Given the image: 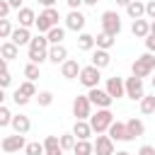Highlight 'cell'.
Instances as JSON below:
<instances>
[{
  "mask_svg": "<svg viewBox=\"0 0 155 155\" xmlns=\"http://www.w3.org/2000/svg\"><path fill=\"white\" fill-rule=\"evenodd\" d=\"M107 136H109L114 143H116V140H121V143H128V140H131V136H128V128H126V121H114V124L109 126Z\"/></svg>",
  "mask_w": 155,
  "mask_h": 155,
  "instance_id": "7c38bea8",
  "label": "cell"
},
{
  "mask_svg": "<svg viewBox=\"0 0 155 155\" xmlns=\"http://www.w3.org/2000/svg\"><path fill=\"white\" fill-rule=\"evenodd\" d=\"M12 116H15V114L2 104V107H0V126H2V128H5V126H12Z\"/></svg>",
  "mask_w": 155,
  "mask_h": 155,
  "instance_id": "74e56055",
  "label": "cell"
},
{
  "mask_svg": "<svg viewBox=\"0 0 155 155\" xmlns=\"http://www.w3.org/2000/svg\"><path fill=\"white\" fill-rule=\"evenodd\" d=\"M12 102H15L17 107H27V104H29V97H24L19 90H15V94H12Z\"/></svg>",
  "mask_w": 155,
  "mask_h": 155,
  "instance_id": "60d3db41",
  "label": "cell"
},
{
  "mask_svg": "<svg viewBox=\"0 0 155 155\" xmlns=\"http://www.w3.org/2000/svg\"><path fill=\"white\" fill-rule=\"evenodd\" d=\"M0 148H2V153H7V155H10V153H19V150L27 148V140H24V136L12 133V136H5V138H2Z\"/></svg>",
  "mask_w": 155,
  "mask_h": 155,
  "instance_id": "9c48e42d",
  "label": "cell"
},
{
  "mask_svg": "<svg viewBox=\"0 0 155 155\" xmlns=\"http://www.w3.org/2000/svg\"><path fill=\"white\" fill-rule=\"evenodd\" d=\"M80 70H82V65H80L75 58H68V61L61 65V75H63L65 80H75V78H80Z\"/></svg>",
  "mask_w": 155,
  "mask_h": 155,
  "instance_id": "5bb4252c",
  "label": "cell"
},
{
  "mask_svg": "<svg viewBox=\"0 0 155 155\" xmlns=\"http://www.w3.org/2000/svg\"><path fill=\"white\" fill-rule=\"evenodd\" d=\"M10 82H12V73H10V68H7V61H2V75H0V87L5 90V87H10Z\"/></svg>",
  "mask_w": 155,
  "mask_h": 155,
  "instance_id": "8d00e7d4",
  "label": "cell"
},
{
  "mask_svg": "<svg viewBox=\"0 0 155 155\" xmlns=\"http://www.w3.org/2000/svg\"><path fill=\"white\" fill-rule=\"evenodd\" d=\"M82 2H85V5H90V7H94V5L99 2V0H82Z\"/></svg>",
  "mask_w": 155,
  "mask_h": 155,
  "instance_id": "f907efd6",
  "label": "cell"
},
{
  "mask_svg": "<svg viewBox=\"0 0 155 155\" xmlns=\"http://www.w3.org/2000/svg\"><path fill=\"white\" fill-rule=\"evenodd\" d=\"M153 92H155V78H153Z\"/></svg>",
  "mask_w": 155,
  "mask_h": 155,
  "instance_id": "11a10c76",
  "label": "cell"
},
{
  "mask_svg": "<svg viewBox=\"0 0 155 155\" xmlns=\"http://www.w3.org/2000/svg\"><path fill=\"white\" fill-rule=\"evenodd\" d=\"M12 5V10H22V0H7Z\"/></svg>",
  "mask_w": 155,
  "mask_h": 155,
  "instance_id": "c3c4849f",
  "label": "cell"
},
{
  "mask_svg": "<svg viewBox=\"0 0 155 155\" xmlns=\"http://www.w3.org/2000/svg\"><path fill=\"white\" fill-rule=\"evenodd\" d=\"M48 61H51V63H56V65H63V63L68 61V48H65L63 44L51 46V48H48Z\"/></svg>",
  "mask_w": 155,
  "mask_h": 155,
  "instance_id": "ac0fdd59",
  "label": "cell"
},
{
  "mask_svg": "<svg viewBox=\"0 0 155 155\" xmlns=\"http://www.w3.org/2000/svg\"><path fill=\"white\" fill-rule=\"evenodd\" d=\"M126 97L133 99V102H140L145 97V87H143V80L140 78H136V75L126 78Z\"/></svg>",
  "mask_w": 155,
  "mask_h": 155,
  "instance_id": "52a82bcc",
  "label": "cell"
},
{
  "mask_svg": "<svg viewBox=\"0 0 155 155\" xmlns=\"http://www.w3.org/2000/svg\"><path fill=\"white\" fill-rule=\"evenodd\" d=\"M114 155H131V153H126V150H116Z\"/></svg>",
  "mask_w": 155,
  "mask_h": 155,
  "instance_id": "f5cc1de1",
  "label": "cell"
},
{
  "mask_svg": "<svg viewBox=\"0 0 155 155\" xmlns=\"http://www.w3.org/2000/svg\"><path fill=\"white\" fill-rule=\"evenodd\" d=\"M138 155H155V148L153 145H140L138 148Z\"/></svg>",
  "mask_w": 155,
  "mask_h": 155,
  "instance_id": "f6af8a7d",
  "label": "cell"
},
{
  "mask_svg": "<svg viewBox=\"0 0 155 155\" xmlns=\"http://www.w3.org/2000/svg\"><path fill=\"white\" fill-rule=\"evenodd\" d=\"M58 19H61V15H58V10L56 7H46L44 12H39V17H36V29H39V34H48L53 27H58Z\"/></svg>",
  "mask_w": 155,
  "mask_h": 155,
  "instance_id": "7a4b0ae2",
  "label": "cell"
},
{
  "mask_svg": "<svg viewBox=\"0 0 155 155\" xmlns=\"http://www.w3.org/2000/svg\"><path fill=\"white\" fill-rule=\"evenodd\" d=\"M131 34L136 36V39H145L148 34H150V19H136L133 24H131Z\"/></svg>",
  "mask_w": 155,
  "mask_h": 155,
  "instance_id": "d6986e66",
  "label": "cell"
},
{
  "mask_svg": "<svg viewBox=\"0 0 155 155\" xmlns=\"http://www.w3.org/2000/svg\"><path fill=\"white\" fill-rule=\"evenodd\" d=\"M44 148H46V155L61 150V136H46L44 138Z\"/></svg>",
  "mask_w": 155,
  "mask_h": 155,
  "instance_id": "f546056e",
  "label": "cell"
},
{
  "mask_svg": "<svg viewBox=\"0 0 155 155\" xmlns=\"http://www.w3.org/2000/svg\"><path fill=\"white\" fill-rule=\"evenodd\" d=\"M114 153H116V150H114V140H111L109 136L99 133L97 140H94V155H114Z\"/></svg>",
  "mask_w": 155,
  "mask_h": 155,
  "instance_id": "4fadbf2b",
  "label": "cell"
},
{
  "mask_svg": "<svg viewBox=\"0 0 155 155\" xmlns=\"http://www.w3.org/2000/svg\"><path fill=\"white\" fill-rule=\"evenodd\" d=\"M39 5L46 10V7H53V5H56V0H39Z\"/></svg>",
  "mask_w": 155,
  "mask_h": 155,
  "instance_id": "7dc6e473",
  "label": "cell"
},
{
  "mask_svg": "<svg viewBox=\"0 0 155 155\" xmlns=\"http://www.w3.org/2000/svg\"><path fill=\"white\" fill-rule=\"evenodd\" d=\"M87 97H90L92 107H97V109H109V107H111V102H114V97H111L107 90H102V87L90 90V92H87Z\"/></svg>",
  "mask_w": 155,
  "mask_h": 155,
  "instance_id": "ba28073f",
  "label": "cell"
},
{
  "mask_svg": "<svg viewBox=\"0 0 155 155\" xmlns=\"http://www.w3.org/2000/svg\"><path fill=\"white\" fill-rule=\"evenodd\" d=\"M31 34H29V29L27 27H15V31H12V36H10V41L12 44H17V46H29L31 44Z\"/></svg>",
  "mask_w": 155,
  "mask_h": 155,
  "instance_id": "e0dca14e",
  "label": "cell"
},
{
  "mask_svg": "<svg viewBox=\"0 0 155 155\" xmlns=\"http://www.w3.org/2000/svg\"><path fill=\"white\" fill-rule=\"evenodd\" d=\"M143 41H145V48H148V53H155V34H148Z\"/></svg>",
  "mask_w": 155,
  "mask_h": 155,
  "instance_id": "ee69618b",
  "label": "cell"
},
{
  "mask_svg": "<svg viewBox=\"0 0 155 155\" xmlns=\"http://www.w3.org/2000/svg\"><path fill=\"white\" fill-rule=\"evenodd\" d=\"M0 56H2V61H7V63H10V61H15V58L19 56V46H17V44H12V41L7 39V41H2V44H0Z\"/></svg>",
  "mask_w": 155,
  "mask_h": 155,
  "instance_id": "ffe728a7",
  "label": "cell"
},
{
  "mask_svg": "<svg viewBox=\"0 0 155 155\" xmlns=\"http://www.w3.org/2000/svg\"><path fill=\"white\" fill-rule=\"evenodd\" d=\"M126 15L136 22V19H143L145 17V2H140V0H133L128 7H126Z\"/></svg>",
  "mask_w": 155,
  "mask_h": 155,
  "instance_id": "603a6c76",
  "label": "cell"
},
{
  "mask_svg": "<svg viewBox=\"0 0 155 155\" xmlns=\"http://www.w3.org/2000/svg\"><path fill=\"white\" fill-rule=\"evenodd\" d=\"M92 133H94V131H92L90 121H75V126H73V136H75L78 140H90Z\"/></svg>",
  "mask_w": 155,
  "mask_h": 155,
  "instance_id": "7402d4cb",
  "label": "cell"
},
{
  "mask_svg": "<svg viewBox=\"0 0 155 155\" xmlns=\"http://www.w3.org/2000/svg\"><path fill=\"white\" fill-rule=\"evenodd\" d=\"M65 5L70 7V10H80V5H85L82 0H65Z\"/></svg>",
  "mask_w": 155,
  "mask_h": 155,
  "instance_id": "bcb514c9",
  "label": "cell"
},
{
  "mask_svg": "<svg viewBox=\"0 0 155 155\" xmlns=\"http://www.w3.org/2000/svg\"><path fill=\"white\" fill-rule=\"evenodd\" d=\"M29 128H31V121H29L27 114H15V116H12V131H15V133L27 136Z\"/></svg>",
  "mask_w": 155,
  "mask_h": 155,
  "instance_id": "9a60e30c",
  "label": "cell"
},
{
  "mask_svg": "<svg viewBox=\"0 0 155 155\" xmlns=\"http://www.w3.org/2000/svg\"><path fill=\"white\" fill-rule=\"evenodd\" d=\"M102 31L111 34V36H119L121 34V17L116 10H107L102 12Z\"/></svg>",
  "mask_w": 155,
  "mask_h": 155,
  "instance_id": "5b68a950",
  "label": "cell"
},
{
  "mask_svg": "<svg viewBox=\"0 0 155 155\" xmlns=\"http://www.w3.org/2000/svg\"><path fill=\"white\" fill-rule=\"evenodd\" d=\"M75 143H78V138H75L73 133H63V136H61V148H63V150H73Z\"/></svg>",
  "mask_w": 155,
  "mask_h": 155,
  "instance_id": "f35d334b",
  "label": "cell"
},
{
  "mask_svg": "<svg viewBox=\"0 0 155 155\" xmlns=\"http://www.w3.org/2000/svg\"><path fill=\"white\" fill-rule=\"evenodd\" d=\"M80 85H85L87 90H94V87H99V80H102V70L99 68H94L92 63L90 65H85L82 70H80Z\"/></svg>",
  "mask_w": 155,
  "mask_h": 155,
  "instance_id": "8992f818",
  "label": "cell"
},
{
  "mask_svg": "<svg viewBox=\"0 0 155 155\" xmlns=\"http://www.w3.org/2000/svg\"><path fill=\"white\" fill-rule=\"evenodd\" d=\"M126 128H128L131 140H136V138H140V136L145 133V124H143L140 119H136V116H131V119L126 121Z\"/></svg>",
  "mask_w": 155,
  "mask_h": 155,
  "instance_id": "44dd1931",
  "label": "cell"
},
{
  "mask_svg": "<svg viewBox=\"0 0 155 155\" xmlns=\"http://www.w3.org/2000/svg\"><path fill=\"white\" fill-rule=\"evenodd\" d=\"M111 124H114V114H111L109 109H97V114L90 116V126H92V131H94L97 136H99V133H107Z\"/></svg>",
  "mask_w": 155,
  "mask_h": 155,
  "instance_id": "3957f363",
  "label": "cell"
},
{
  "mask_svg": "<svg viewBox=\"0 0 155 155\" xmlns=\"http://www.w3.org/2000/svg\"><path fill=\"white\" fill-rule=\"evenodd\" d=\"M109 63H111V56H109V51H102V48H97V51L92 53V65H94V68H99V70H102V68H107Z\"/></svg>",
  "mask_w": 155,
  "mask_h": 155,
  "instance_id": "cb8c5ba5",
  "label": "cell"
},
{
  "mask_svg": "<svg viewBox=\"0 0 155 155\" xmlns=\"http://www.w3.org/2000/svg\"><path fill=\"white\" fill-rule=\"evenodd\" d=\"M48 44L51 46H56V44H63V39H65V27H53L48 34Z\"/></svg>",
  "mask_w": 155,
  "mask_h": 155,
  "instance_id": "4316f807",
  "label": "cell"
},
{
  "mask_svg": "<svg viewBox=\"0 0 155 155\" xmlns=\"http://www.w3.org/2000/svg\"><path fill=\"white\" fill-rule=\"evenodd\" d=\"M145 19H155V0H148L145 2Z\"/></svg>",
  "mask_w": 155,
  "mask_h": 155,
  "instance_id": "b9f144b4",
  "label": "cell"
},
{
  "mask_svg": "<svg viewBox=\"0 0 155 155\" xmlns=\"http://www.w3.org/2000/svg\"><path fill=\"white\" fill-rule=\"evenodd\" d=\"M24 155H46V148H44V143H39V140H31V143H27V148H24Z\"/></svg>",
  "mask_w": 155,
  "mask_h": 155,
  "instance_id": "d6a6232c",
  "label": "cell"
},
{
  "mask_svg": "<svg viewBox=\"0 0 155 155\" xmlns=\"http://www.w3.org/2000/svg\"><path fill=\"white\" fill-rule=\"evenodd\" d=\"M48 155H65V150L61 148V150H56V153H48Z\"/></svg>",
  "mask_w": 155,
  "mask_h": 155,
  "instance_id": "816d5d0a",
  "label": "cell"
},
{
  "mask_svg": "<svg viewBox=\"0 0 155 155\" xmlns=\"http://www.w3.org/2000/svg\"><path fill=\"white\" fill-rule=\"evenodd\" d=\"M24 78L34 82V80L39 78V65H36V63H27V65H24Z\"/></svg>",
  "mask_w": 155,
  "mask_h": 155,
  "instance_id": "ab89813d",
  "label": "cell"
},
{
  "mask_svg": "<svg viewBox=\"0 0 155 155\" xmlns=\"http://www.w3.org/2000/svg\"><path fill=\"white\" fill-rule=\"evenodd\" d=\"M155 70V53H143V56H138L133 63H131V75H136V78H148L150 73Z\"/></svg>",
  "mask_w": 155,
  "mask_h": 155,
  "instance_id": "6da1fadb",
  "label": "cell"
},
{
  "mask_svg": "<svg viewBox=\"0 0 155 155\" xmlns=\"http://www.w3.org/2000/svg\"><path fill=\"white\" fill-rule=\"evenodd\" d=\"M44 61H48V51H39V48H29V63L41 65Z\"/></svg>",
  "mask_w": 155,
  "mask_h": 155,
  "instance_id": "1f68e13d",
  "label": "cell"
},
{
  "mask_svg": "<svg viewBox=\"0 0 155 155\" xmlns=\"http://www.w3.org/2000/svg\"><path fill=\"white\" fill-rule=\"evenodd\" d=\"M73 116H75V121H90V116H92V102H90L87 94H78L73 99Z\"/></svg>",
  "mask_w": 155,
  "mask_h": 155,
  "instance_id": "277c9868",
  "label": "cell"
},
{
  "mask_svg": "<svg viewBox=\"0 0 155 155\" xmlns=\"http://www.w3.org/2000/svg\"><path fill=\"white\" fill-rule=\"evenodd\" d=\"M94 46H97V39H94L92 34H87V31L78 34V48H80V51H92Z\"/></svg>",
  "mask_w": 155,
  "mask_h": 155,
  "instance_id": "d4e9b609",
  "label": "cell"
},
{
  "mask_svg": "<svg viewBox=\"0 0 155 155\" xmlns=\"http://www.w3.org/2000/svg\"><path fill=\"white\" fill-rule=\"evenodd\" d=\"M114 99H119V97H126V80L124 78H119V75H114V78H107V87H104Z\"/></svg>",
  "mask_w": 155,
  "mask_h": 155,
  "instance_id": "8fae6325",
  "label": "cell"
},
{
  "mask_svg": "<svg viewBox=\"0 0 155 155\" xmlns=\"http://www.w3.org/2000/svg\"><path fill=\"white\" fill-rule=\"evenodd\" d=\"M150 34H155V19L150 22Z\"/></svg>",
  "mask_w": 155,
  "mask_h": 155,
  "instance_id": "db71d44e",
  "label": "cell"
},
{
  "mask_svg": "<svg viewBox=\"0 0 155 155\" xmlns=\"http://www.w3.org/2000/svg\"><path fill=\"white\" fill-rule=\"evenodd\" d=\"M12 31H15V29H12V22H10V19H0V39L7 41V39L12 36Z\"/></svg>",
  "mask_w": 155,
  "mask_h": 155,
  "instance_id": "d590c367",
  "label": "cell"
},
{
  "mask_svg": "<svg viewBox=\"0 0 155 155\" xmlns=\"http://www.w3.org/2000/svg\"><path fill=\"white\" fill-rule=\"evenodd\" d=\"M29 48H39V51H48V48H51V44H48V36H46V34H36V36L31 39V44H29Z\"/></svg>",
  "mask_w": 155,
  "mask_h": 155,
  "instance_id": "83f0119b",
  "label": "cell"
},
{
  "mask_svg": "<svg viewBox=\"0 0 155 155\" xmlns=\"http://www.w3.org/2000/svg\"><path fill=\"white\" fill-rule=\"evenodd\" d=\"M85 22H87V17H85L80 10H70V12L65 15V29H70V31H78V34H82V29H85Z\"/></svg>",
  "mask_w": 155,
  "mask_h": 155,
  "instance_id": "30bf717a",
  "label": "cell"
},
{
  "mask_svg": "<svg viewBox=\"0 0 155 155\" xmlns=\"http://www.w3.org/2000/svg\"><path fill=\"white\" fill-rule=\"evenodd\" d=\"M94 39H97V48H102V51H109V48L114 46V41H116V36H111V34H107V31H99Z\"/></svg>",
  "mask_w": 155,
  "mask_h": 155,
  "instance_id": "484cf974",
  "label": "cell"
},
{
  "mask_svg": "<svg viewBox=\"0 0 155 155\" xmlns=\"http://www.w3.org/2000/svg\"><path fill=\"white\" fill-rule=\"evenodd\" d=\"M17 90H19V92H22V94H24V97H29V99H31V97H36V94H39V92H36V87H34V82H31V80H24V82H19V87H17Z\"/></svg>",
  "mask_w": 155,
  "mask_h": 155,
  "instance_id": "836d02e7",
  "label": "cell"
},
{
  "mask_svg": "<svg viewBox=\"0 0 155 155\" xmlns=\"http://www.w3.org/2000/svg\"><path fill=\"white\" fill-rule=\"evenodd\" d=\"M17 27H34L36 24V12L31 10V7H22V10H17Z\"/></svg>",
  "mask_w": 155,
  "mask_h": 155,
  "instance_id": "2e32d148",
  "label": "cell"
},
{
  "mask_svg": "<svg viewBox=\"0 0 155 155\" xmlns=\"http://www.w3.org/2000/svg\"><path fill=\"white\" fill-rule=\"evenodd\" d=\"M73 153H75V155H92V153H94V143H90V140H78L75 148H73Z\"/></svg>",
  "mask_w": 155,
  "mask_h": 155,
  "instance_id": "f1b7e54d",
  "label": "cell"
},
{
  "mask_svg": "<svg viewBox=\"0 0 155 155\" xmlns=\"http://www.w3.org/2000/svg\"><path fill=\"white\" fill-rule=\"evenodd\" d=\"M36 102H39V107H51V104H53V92L41 90V92L36 94Z\"/></svg>",
  "mask_w": 155,
  "mask_h": 155,
  "instance_id": "e575fe53",
  "label": "cell"
},
{
  "mask_svg": "<svg viewBox=\"0 0 155 155\" xmlns=\"http://www.w3.org/2000/svg\"><path fill=\"white\" fill-rule=\"evenodd\" d=\"M155 111V92L153 94H145L140 99V114H153Z\"/></svg>",
  "mask_w": 155,
  "mask_h": 155,
  "instance_id": "4dcf8cb0",
  "label": "cell"
},
{
  "mask_svg": "<svg viewBox=\"0 0 155 155\" xmlns=\"http://www.w3.org/2000/svg\"><path fill=\"white\" fill-rule=\"evenodd\" d=\"M131 2H133V0H116V5H119V7H128Z\"/></svg>",
  "mask_w": 155,
  "mask_h": 155,
  "instance_id": "681fc988",
  "label": "cell"
},
{
  "mask_svg": "<svg viewBox=\"0 0 155 155\" xmlns=\"http://www.w3.org/2000/svg\"><path fill=\"white\" fill-rule=\"evenodd\" d=\"M10 10H12V5H10L7 0H0V19H7Z\"/></svg>",
  "mask_w": 155,
  "mask_h": 155,
  "instance_id": "7bdbcfd3",
  "label": "cell"
}]
</instances>
